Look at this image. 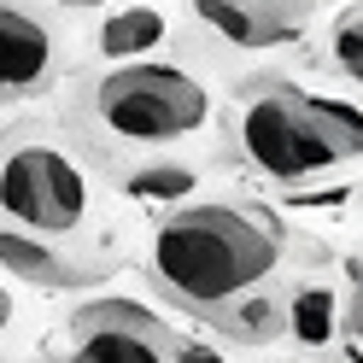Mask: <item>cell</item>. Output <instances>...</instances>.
<instances>
[{
	"instance_id": "obj_3",
	"label": "cell",
	"mask_w": 363,
	"mask_h": 363,
	"mask_svg": "<svg viewBox=\"0 0 363 363\" xmlns=\"http://www.w3.org/2000/svg\"><path fill=\"white\" fill-rule=\"evenodd\" d=\"M88 118H94V129L106 141L164 147V141H188V135H199L211 123V94L182 65L123 59L106 77L88 82Z\"/></svg>"
},
{
	"instance_id": "obj_15",
	"label": "cell",
	"mask_w": 363,
	"mask_h": 363,
	"mask_svg": "<svg viewBox=\"0 0 363 363\" xmlns=\"http://www.w3.org/2000/svg\"><path fill=\"white\" fill-rule=\"evenodd\" d=\"M170 363H223V352L211 346V340H182V334H176V352H170Z\"/></svg>"
},
{
	"instance_id": "obj_12",
	"label": "cell",
	"mask_w": 363,
	"mask_h": 363,
	"mask_svg": "<svg viewBox=\"0 0 363 363\" xmlns=\"http://www.w3.org/2000/svg\"><path fill=\"white\" fill-rule=\"evenodd\" d=\"M194 188H199V176L188 164H141L123 176V194L141 199V206H182Z\"/></svg>"
},
{
	"instance_id": "obj_9",
	"label": "cell",
	"mask_w": 363,
	"mask_h": 363,
	"mask_svg": "<svg viewBox=\"0 0 363 363\" xmlns=\"http://www.w3.org/2000/svg\"><path fill=\"white\" fill-rule=\"evenodd\" d=\"M211 328L223 340H235V346H269V340H281V299L264 287L252 293H240V299H229L217 316H211Z\"/></svg>"
},
{
	"instance_id": "obj_8",
	"label": "cell",
	"mask_w": 363,
	"mask_h": 363,
	"mask_svg": "<svg viewBox=\"0 0 363 363\" xmlns=\"http://www.w3.org/2000/svg\"><path fill=\"white\" fill-rule=\"evenodd\" d=\"M334 328H340V287H328V281H299V287L281 299V334H293L305 352L334 346Z\"/></svg>"
},
{
	"instance_id": "obj_17",
	"label": "cell",
	"mask_w": 363,
	"mask_h": 363,
	"mask_svg": "<svg viewBox=\"0 0 363 363\" xmlns=\"http://www.w3.org/2000/svg\"><path fill=\"white\" fill-rule=\"evenodd\" d=\"M71 6H100V0H71Z\"/></svg>"
},
{
	"instance_id": "obj_7",
	"label": "cell",
	"mask_w": 363,
	"mask_h": 363,
	"mask_svg": "<svg viewBox=\"0 0 363 363\" xmlns=\"http://www.w3.org/2000/svg\"><path fill=\"white\" fill-rule=\"evenodd\" d=\"M0 269H6L12 281H30V287L65 293V287H88V281H100V269H106V264L65 252V246L48 240V235H24V229H12V223H0Z\"/></svg>"
},
{
	"instance_id": "obj_16",
	"label": "cell",
	"mask_w": 363,
	"mask_h": 363,
	"mask_svg": "<svg viewBox=\"0 0 363 363\" xmlns=\"http://www.w3.org/2000/svg\"><path fill=\"white\" fill-rule=\"evenodd\" d=\"M12 316H18V299H12V287H6V281H0V334H6V328H12Z\"/></svg>"
},
{
	"instance_id": "obj_5",
	"label": "cell",
	"mask_w": 363,
	"mask_h": 363,
	"mask_svg": "<svg viewBox=\"0 0 363 363\" xmlns=\"http://www.w3.org/2000/svg\"><path fill=\"white\" fill-rule=\"evenodd\" d=\"M176 328L135 299H88L71 311L48 363H170Z\"/></svg>"
},
{
	"instance_id": "obj_2",
	"label": "cell",
	"mask_w": 363,
	"mask_h": 363,
	"mask_svg": "<svg viewBox=\"0 0 363 363\" xmlns=\"http://www.w3.org/2000/svg\"><path fill=\"white\" fill-rule=\"evenodd\" d=\"M235 152L264 182H311L346 170L363 152V118L352 100L305 94L287 77H252L235 94Z\"/></svg>"
},
{
	"instance_id": "obj_11",
	"label": "cell",
	"mask_w": 363,
	"mask_h": 363,
	"mask_svg": "<svg viewBox=\"0 0 363 363\" xmlns=\"http://www.w3.org/2000/svg\"><path fill=\"white\" fill-rule=\"evenodd\" d=\"M194 18H199L211 35L235 41V48H264V41H281V35H287L281 24L258 18L252 6H240V0H194Z\"/></svg>"
},
{
	"instance_id": "obj_4",
	"label": "cell",
	"mask_w": 363,
	"mask_h": 363,
	"mask_svg": "<svg viewBox=\"0 0 363 363\" xmlns=\"http://www.w3.org/2000/svg\"><path fill=\"white\" fill-rule=\"evenodd\" d=\"M94 188L71 152L41 129H12L0 147V217L24 235L65 240L88 223Z\"/></svg>"
},
{
	"instance_id": "obj_6",
	"label": "cell",
	"mask_w": 363,
	"mask_h": 363,
	"mask_svg": "<svg viewBox=\"0 0 363 363\" xmlns=\"http://www.w3.org/2000/svg\"><path fill=\"white\" fill-rule=\"evenodd\" d=\"M59 71V35L41 12L0 0V106L12 100H35L53 88Z\"/></svg>"
},
{
	"instance_id": "obj_14",
	"label": "cell",
	"mask_w": 363,
	"mask_h": 363,
	"mask_svg": "<svg viewBox=\"0 0 363 363\" xmlns=\"http://www.w3.org/2000/svg\"><path fill=\"white\" fill-rule=\"evenodd\" d=\"M240 6H252L258 18H269V24H281V30L293 35V24L316 12V0H240Z\"/></svg>"
},
{
	"instance_id": "obj_13",
	"label": "cell",
	"mask_w": 363,
	"mask_h": 363,
	"mask_svg": "<svg viewBox=\"0 0 363 363\" xmlns=\"http://www.w3.org/2000/svg\"><path fill=\"white\" fill-rule=\"evenodd\" d=\"M328 59H334V71L346 77V82H357V77H363V18H357V6L340 12L334 41H328Z\"/></svg>"
},
{
	"instance_id": "obj_1",
	"label": "cell",
	"mask_w": 363,
	"mask_h": 363,
	"mask_svg": "<svg viewBox=\"0 0 363 363\" xmlns=\"http://www.w3.org/2000/svg\"><path fill=\"white\" fill-rule=\"evenodd\" d=\"M281 252H287V229L264 206L199 199V206H176L152 229L147 276L158 287V299L211 323L229 299H240V293H252L276 276Z\"/></svg>"
},
{
	"instance_id": "obj_10",
	"label": "cell",
	"mask_w": 363,
	"mask_h": 363,
	"mask_svg": "<svg viewBox=\"0 0 363 363\" xmlns=\"http://www.w3.org/2000/svg\"><path fill=\"white\" fill-rule=\"evenodd\" d=\"M164 35H170V18L158 12V6H123V12H111L106 24H100V53H106L111 65L147 59Z\"/></svg>"
}]
</instances>
